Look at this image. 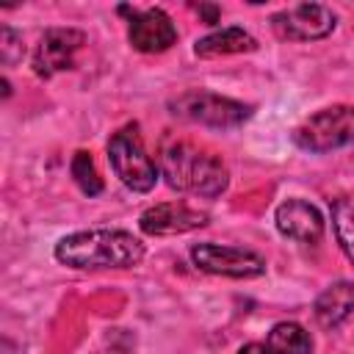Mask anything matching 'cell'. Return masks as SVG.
Listing matches in <instances>:
<instances>
[{"instance_id":"1","label":"cell","mask_w":354,"mask_h":354,"mask_svg":"<svg viewBox=\"0 0 354 354\" xmlns=\"http://www.w3.org/2000/svg\"><path fill=\"white\" fill-rule=\"evenodd\" d=\"M55 260L66 268H133L144 260V243L127 230L94 227L64 235L55 249Z\"/></svg>"},{"instance_id":"2","label":"cell","mask_w":354,"mask_h":354,"mask_svg":"<svg viewBox=\"0 0 354 354\" xmlns=\"http://www.w3.org/2000/svg\"><path fill=\"white\" fill-rule=\"evenodd\" d=\"M160 171L174 191L213 199L227 191L230 171L224 160L191 141H169L160 149Z\"/></svg>"},{"instance_id":"3","label":"cell","mask_w":354,"mask_h":354,"mask_svg":"<svg viewBox=\"0 0 354 354\" xmlns=\"http://www.w3.org/2000/svg\"><path fill=\"white\" fill-rule=\"evenodd\" d=\"M169 111H171V116L194 122V124L230 130V127H241L252 116L254 108L249 102H241V100H232V97L191 88V91H183V94L171 97Z\"/></svg>"},{"instance_id":"4","label":"cell","mask_w":354,"mask_h":354,"mask_svg":"<svg viewBox=\"0 0 354 354\" xmlns=\"http://www.w3.org/2000/svg\"><path fill=\"white\" fill-rule=\"evenodd\" d=\"M108 160L113 174L136 194H147L158 183V166L147 155L138 124H124L119 127L111 141H108Z\"/></svg>"},{"instance_id":"5","label":"cell","mask_w":354,"mask_h":354,"mask_svg":"<svg viewBox=\"0 0 354 354\" xmlns=\"http://www.w3.org/2000/svg\"><path fill=\"white\" fill-rule=\"evenodd\" d=\"M293 144L315 155L354 144V105H329L315 111L293 130Z\"/></svg>"},{"instance_id":"6","label":"cell","mask_w":354,"mask_h":354,"mask_svg":"<svg viewBox=\"0 0 354 354\" xmlns=\"http://www.w3.org/2000/svg\"><path fill=\"white\" fill-rule=\"evenodd\" d=\"M191 260L199 271L213 277H230V279H257L266 274L268 263L263 254L243 249V246H227V243H194Z\"/></svg>"},{"instance_id":"7","label":"cell","mask_w":354,"mask_h":354,"mask_svg":"<svg viewBox=\"0 0 354 354\" xmlns=\"http://www.w3.org/2000/svg\"><path fill=\"white\" fill-rule=\"evenodd\" d=\"M337 25L332 8L321 3H299L271 17V30L285 41H318L326 39Z\"/></svg>"},{"instance_id":"8","label":"cell","mask_w":354,"mask_h":354,"mask_svg":"<svg viewBox=\"0 0 354 354\" xmlns=\"http://www.w3.org/2000/svg\"><path fill=\"white\" fill-rule=\"evenodd\" d=\"M86 44V33L77 28H50L33 53V72L39 77H53L58 72H66L75 66L77 50Z\"/></svg>"},{"instance_id":"9","label":"cell","mask_w":354,"mask_h":354,"mask_svg":"<svg viewBox=\"0 0 354 354\" xmlns=\"http://www.w3.org/2000/svg\"><path fill=\"white\" fill-rule=\"evenodd\" d=\"M210 221V216L205 210H196L185 202H160V205H152L147 207L141 216H138V227L144 235H155V238H163V235H183V232H191V230H199Z\"/></svg>"},{"instance_id":"10","label":"cell","mask_w":354,"mask_h":354,"mask_svg":"<svg viewBox=\"0 0 354 354\" xmlns=\"http://www.w3.org/2000/svg\"><path fill=\"white\" fill-rule=\"evenodd\" d=\"M127 39L138 53H163L177 41V25L163 8H144L130 17Z\"/></svg>"},{"instance_id":"11","label":"cell","mask_w":354,"mask_h":354,"mask_svg":"<svg viewBox=\"0 0 354 354\" xmlns=\"http://www.w3.org/2000/svg\"><path fill=\"white\" fill-rule=\"evenodd\" d=\"M274 224L279 235L299 243H318L326 230L324 213L307 199H285L274 213Z\"/></svg>"},{"instance_id":"12","label":"cell","mask_w":354,"mask_h":354,"mask_svg":"<svg viewBox=\"0 0 354 354\" xmlns=\"http://www.w3.org/2000/svg\"><path fill=\"white\" fill-rule=\"evenodd\" d=\"M260 44L257 39L243 30V28H221V30H213L202 39L194 41V55L196 58H224V55H241V53H254Z\"/></svg>"},{"instance_id":"13","label":"cell","mask_w":354,"mask_h":354,"mask_svg":"<svg viewBox=\"0 0 354 354\" xmlns=\"http://www.w3.org/2000/svg\"><path fill=\"white\" fill-rule=\"evenodd\" d=\"M313 313L321 326H326V329L340 326L354 313V282L340 279V282L324 288L313 304Z\"/></svg>"},{"instance_id":"14","label":"cell","mask_w":354,"mask_h":354,"mask_svg":"<svg viewBox=\"0 0 354 354\" xmlns=\"http://www.w3.org/2000/svg\"><path fill=\"white\" fill-rule=\"evenodd\" d=\"M266 343L274 354H313L310 332L296 321H279L268 329Z\"/></svg>"},{"instance_id":"15","label":"cell","mask_w":354,"mask_h":354,"mask_svg":"<svg viewBox=\"0 0 354 354\" xmlns=\"http://www.w3.org/2000/svg\"><path fill=\"white\" fill-rule=\"evenodd\" d=\"M69 174H72V180L77 183V188L86 194V196H97V194H102V177H100V171H97V166H94V158L86 152V149H77L75 155H72V160H69Z\"/></svg>"},{"instance_id":"16","label":"cell","mask_w":354,"mask_h":354,"mask_svg":"<svg viewBox=\"0 0 354 354\" xmlns=\"http://www.w3.org/2000/svg\"><path fill=\"white\" fill-rule=\"evenodd\" d=\"M332 227L340 249L354 263V202L351 199H335L332 202Z\"/></svg>"},{"instance_id":"17","label":"cell","mask_w":354,"mask_h":354,"mask_svg":"<svg viewBox=\"0 0 354 354\" xmlns=\"http://www.w3.org/2000/svg\"><path fill=\"white\" fill-rule=\"evenodd\" d=\"M19 58H22V36L11 25H3L0 28V61L6 66H11Z\"/></svg>"},{"instance_id":"18","label":"cell","mask_w":354,"mask_h":354,"mask_svg":"<svg viewBox=\"0 0 354 354\" xmlns=\"http://www.w3.org/2000/svg\"><path fill=\"white\" fill-rule=\"evenodd\" d=\"M196 14L205 19V25H218V19H221V8L213 6V3H199L196 6Z\"/></svg>"},{"instance_id":"19","label":"cell","mask_w":354,"mask_h":354,"mask_svg":"<svg viewBox=\"0 0 354 354\" xmlns=\"http://www.w3.org/2000/svg\"><path fill=\"white\" fill-rule=\"evenodd\" d=\"M235 354H274V351L268 348V343H246V346H241Z\"/></svg>"}]
</instances>
